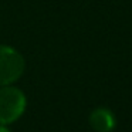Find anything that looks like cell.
Returning <instances> with one entry per match:
<instances>
[{
    "label": "cell",
    "mask_w": 132,
    "mask_h": 132,
    "mask_svg": "<svg viewBox=\"0 0 132 132\" xmlns=\"http://www.w3.org/2000/svg\"><path fill=\"white\" fill-rule=\"evenodd\" d=\"M24 71V58L9 46H0V85H9Z\"/></svg>",
    "instance_id": "2"
},
{
    "label": "cell",
    "mask_w": 132,
    "mask_h": 132,
    "mask_svg": "<svg viewBox=\"0 0 132 132\" xmlns=\"http://www.w3.org/2000/svg\"><path fill=\"white\" fill-rule=\"evenodd\" d=\"M89 123L97 132H111L115 128V117L108 108H95L89 115Z\"/></svg>",
    "instance_id": "3"
},
{
    "label": "cell",
    "mask_w": 132,
    "mask_h": 132,
    "mask_svg": "<svg viewBox=\"0 0 132 132\" xmlns=\"http://www.w3.org/2000/svg\"><path fill=\"white\" fill-rule=\"evenodd\" d=\"M0 132H10V131L4 126V123H3V125H0Z\"/></svg>",
    "instance_id": "4"
},
{
    "label": "cell",
    "mask_w": 132,
    "mask_h": 132,
    "mask_svg": "<svg viewBox=\"0 0 132 132\" xmlns=\"http://www.w3.org/2000/svg\"><path fill=\"white\" fill-rule=\"evenodd\" d=\"M26 109V97L16 87L0 88V123H10L21 117Z\"/></svg>",
    "instance_id": "1"
}]
</instances>
